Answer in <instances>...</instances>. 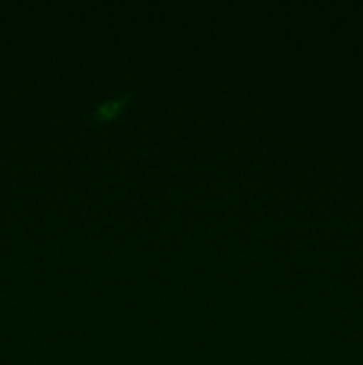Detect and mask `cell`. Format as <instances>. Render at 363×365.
I'll list each match as a JSON object with an SVG mask.
<instances>
[{
  "instance_id": "obj_1",
  "label": "cell",
  "mask_w": 363,
  "mask_h": 365,
  "mask_svg": "<svg viewBox=\"0 0 363 365\" xmlns=\"http://www.w3.org/2000/svg\"><path fill=\"white\" fill-rule=\"evenodd\" d=\"M128 96H130V93H123V95H120L117 98H112L110 102H105L102 103V106H98L95 109V118L96 120H103V118H110L114 116V114L120 110V107L123 106L125 102L128 100Z\"/></svg>"
}]
</instances>
